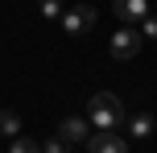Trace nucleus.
I'll return each mask as SVG.
<instances>
[{
  "label": "nucleus",
  "instance_id": "0eeeda50",
  "mask_svg": "<svg viewBox=\"0 0 157 153\" xmlns=\"http://www.w3.org/2000/svg\"><path fill=\"white\" fill-rule=\"evenodd\" d=\"M128 120V132H132L136 141H145V137H153V128H157V120L149 112H132V116H124Z\"/></svg>",
  "mask_w": 157,
  "mask_h": 153
},
{
  "label": "nucleus",
  "instance_id": "f257e3e1",
  "mask_svg": "<svg viewBox=\"0 0 157 153\" xmlns=\"http://www.w3.org/2000/svg\"><path fill=\"white\" fill-rule=\"evenodd\" d=\"M87 124H91L95 132H112L124 124V104H120L112 91H95L91 104H87Z\"/></svg>",
  "mask_w": 157,
  "mask_h": 153
},
{
  "label": "nucleus",
  "instance_id": "7ed1b4c3",
  "mask_svg": "<svg viewBox=\"0 0 157 153\" xmlns=\"http://www.w3.org/2000/svg\"><path fill=\"white\" fill-rule=\"evenodd\" d=\"M141 29H136V25H124V29H116V33H112V58H116V62H128V58H136V54H141Z\"/></svg>",
  "mask_w": 157,
  "mask_h": 153
},
{
  "label": "nucleus",
  "instance_id": "1a4fd4ad",
  "mask_svg": "<svg viewBox=\"0 0 157 153\" xmlns=\"http://www.w3.org/2000/svg\"><path fill=\"white\" fill-rule=\"evenodd\" d=\"M8 153H41V145L33 137H13V145H8Z\"/></svg>",
  "mask_w": 157,
  "mask_h": 153
},
{
  "label": "nucleus",
  "instance_id": "423d86ee",
  "mask_svg": "<svg viewBox=\"0 0 157 153\" xmlns=\"http://www.w3.org/2000/svg\"><path fill=\"white\" fill-rule=\"evenodd\" d=\"M58 137H66L71 145H78V141H87V137H91V124H87L83 116H71V120H62V124H58Z\"/></svg>",
  "mask_w": 157,
  "mask_h": 153
},
{
  "label": "nucleus",
  "instance_id": "9b49d317",
  "mask_svg": "<svg viewBox=\"0 0 157 153\" xmlns=\"http://www.w3.org/2000/svg\"><path fill=\"white\" fill-rule=\"evenodd\" d=\"M136 29H141V37H149V41H157V13H149V17H145L141 25H136Z\"/></svg>",
  "mask_w": 157,
  "mask_h": 153
},
{
  "label": "nucleus",
  "instance_id": "9d476101",
  "mask_svg": "<svg viewBox=\"0 0 157 153\" xmlns=\"http://www.w3.org/2000/svg\"><path fill=\"white\" fill-rule=\"evenodd\" d=\"M41 153H71V141H66V137H58V132H54V137H50L46 145H41Z\"/></svg>",
  "mask_w": 157,
  "mask_h": 153
},
{
  "label": "nucleus",
  "instance_id": "6e6552de",
  "mask_svg": "<svg viewBox=\"0 0 157 153\" xmlns=\"http://www.w3.org/2000/svg\"><path fill=\"white\" fill-rule=\"evenodd\" d=\"M0 137H21V116L13 108H0Z\"/></svg>",
  "mask_w": 157,
  "mask_h": 153
},
{
  "label": "nucleus",
  "instance_id": "f03ea898",
  "mask_svg": "<svg viewBox=\"0 0 157 153\" xmlns=\"http://www.w3.org/2000/svg\"><path fill=\"white\" fill-rule=\"evenodd\" d=\"M95 21H99V13H95L91 4H71V8H62V17H58L62 33H71V37L91 33V25H95Z\"/></svg>",
  "mask_w": 157,
  "mask_h": 153
},
{
  "label": "nucleus",
  "instance_id": "39448f33",
  "mask_svg": "<svg viewBox=\"0 0 157 153\" xmlns=\"http://www.w3.org/2000/svg\"><path fill=\"white\" fill-rule=\"evenodd\" d=\"M87 149L91 153H128L124 137H116V132H91L87 137Z\"/></svg>",
  "mask_w": 157,
  "mask_h": 153
},
{
  "label": "nucleus",
  "instance_id": "f8f14e48",
  "mask_svg": "<svg viewBox=\"0 0 157 153\" xmlns=\"http://www.w3.org/2000/svg\"><path fill=\"white\" fill-rule=\"evenodd\" d=\"M41 17L46 21H58L62 17V0H41Z\"/></svg>",
  "mask_w": 157,
  "mask_h": 153
},
{
  "label": "nucleus",
  "instance_id": "20e7f679",
  "mask_svg": "<svg viewBox=\"0 0 157 153\" xmlns=\"http://www.w3.org/2000/svg\"><path fill=\"white\" fill-rule=\"evenodd\" d=\"M112 13H116L124 25H141L145 17L153 13V4L149 0H112Z\"/></svg>",
  "mask_w": 157,
  "mask_h": 153
}]
</instances>
